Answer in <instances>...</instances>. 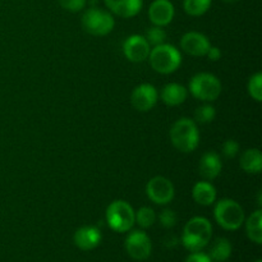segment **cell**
<instances>
[{
  "label": "cell",
  "mask_w": 262,
  "mask_h": 262,
  "mask_svg": "<svg viewBox=\"0 0 262 262\" xmlns=\"http://www.w3.org/2000/svg\"><path fill=\"white\" fill-rule=\"evenodd\" d=\"M212 237V225L206 217L194 216L186 224L182 235V243L191 252H197L206 247Z\"/></svg>",
  "instance_id": "1"
},
{
  "label": "cell",
  "mask_w": 262,
  "mask_h": 262,
  "mask_svg": "<svg viewBox=\"0 0 262 262\" xmlns=\"http://www.w3.org/2000/svg\"><path fill=\"white\" fill-rule=\"evenodd\" d=\"M170 141L181 152L188 154L196 150L200 142V133L194 120L189 118L177 120L170 129Z\"/></svg>",
  "instance_id": "2"
},
{
  "label": "cell",
  "mask_w": 262,
  "mask_h": 262,
  "mask_svg": "<svg viewBox=\"0 0 262 262\" xmlns=\"http://www.w3.org/2000/svg\"><path fill=\"white\" fill-rule=\"evenodd\" d=\"M151 68L161 74L174 73L182 64V55L178 49L169 43H160L151 49L148 55Z\"/></svg>",
  "instance_id": "3"
},
{
  "label": "cell",
  "mask_w": 262,
  "mask_h": 262,
  "mask_svg": "<svg viewBox=\"0 0 262 262\" xmlns=\"http://www.w3.org/2000/svg\"><path fill=\"white\" fill-rule=\"evenodd\" d=\"M214 216L217 224L225 230H237L245 223V211L237 201L223 199L215 205Z\"/></svg>",
  "instance_id": "4"
},
{
  "label": "cell",
  "mask_w": 262,
  "mask_h": 262,
  "mask_svg": "<svg viewBox=\"0 0 262 262\" xmlns=\"http://www.w3.org/2000/svg\"><path fill=\"white\" fill-rule=\"evenodd\" d=\"M106 222L114 232H128L135 224V210L123 200L113 201L106 209Z\"/></svg>",
  "instance_id": "5"
},
{
  "label": "cell",
  "mask_w": 262,
  "mask_h": 262,
  "mask_svg": "<svg viewBox=\"0 0 262 262\" xmlns=\"http://www.w3.org/2000/svg\"><path fill=\"white\" fill-rule=\"evenodd\" d=\"M189 91L201 101H215L222 94V82L211 73H199L189 81Z\"/></svg>",
  "instance_id": "6"
},
{
  "label": "cell",
  "mask_w": 262,
  "mask_h": 262,
  "mask_svg": "<svg viewBox=\"0 0 262 262\" xmlns=\"http://www.w3.org/2000/svg\"><path fill=\"white\" fill-rule=\"evenodd\" d=\"M82 26L90 35L105 36L112 32L115 26V20L106 10L91 8L84 12L82 17Z\"/></svg>",
  "instance_id": "7"
},
{
  "label": "cell",
  "mask_w": 262,
  "mask_h": 262,
  "mask_svg": "<svg viewBox=\"0 0 262 262\" xmlns=\"http://www.w3.org/2000/svg\"><path fill=\"white\" fill-rule=\"evenodd\" d=\"M146 194L156 205H168L173 201L176 189L165 177H154L146 186Z\"/></svg>",
  "instance_id": "8"
},
{
  "label": "cell",
  "mask_w": 262,
  "mask_h": 262,
  "mask_svg": "<svg viewBox=\"0 0 262 262\" xmlns=\"http://www.w3.org/2000/svg\"><path fill=\"white\" fill-rule=\"evenodd\" d=\"M127 253L136 261H143L151 255L152 245L148 235L142 230H135L125 238Z\"/></svg>",
  "instance_id": "9"
},
{
  "label": "cell",
  "mask_w": 262,
  "mask_h": 262,
  "mask_svg": "<svg viewBox=\"0 0 262 262\" xmlns=\"http://www.w3.org/2000/svg\"><path fill=\"white\" fill-rule=\"evenodd\" d=\"M158 90L150 83H142L136 87L130 95V102L137 112H150L158 102Z\"/></svg>",
  "instance_id": "10"
},
{
  "label": "cell",
  "mask_w": 262,
  "mask_h": 262,
  "mask_svg": "<svg viewBox=\"0 0 262 262\" xmlns=\"http://www.w3.org/2000/svg\"><path fill=\"white\" fill-rule=\"evenodd\" d=\"M150 43L146 41L145 36L132 35L127 37L123 43V53L125 58L133 63H142L150 55Z\"/></svg>",
  "instance_id": "11"
},
{
  "label": "cell",
  "mask_w": 262,
  "mask_h": 262,
  "mask_svg": "<svg viewBox=\"0 0 262 262\" xmlns=\"http://www.w3.org/2000/svg\"><path fill=\"white\" fill-rule=\"evenodd\" d=\"M176 9L170 0H154L148 8V18L159 27L168 26L173 20Z\"/></svg>",
  "instance_id": "12"
},
{
  "label": "cell",
  "mask_w": 262,
  "mask_h": 262,
  "mask_svg": "<svg viewBox=\"0 0 262 262\" xmlns=\"http://www.w3.org/2000/svg\"><path fill=\"white\" fill-rule=\"evenodd\" d=\"M210 41L204 33L200 32H187L181 38V48L184 53L192 56H204L206 55L210 48Z\"/></svg>",
  "instance_id": "13"
},
{
  "label": "cell",
  "mask_w": 262,
  "mask_h": 262,
  "mask_svg": "<svg viewBox=\"0 0 262 262\" xmlns=\"http://www.w3.org/2000/svg\"><path fill=\"white\" fill-rule=\"evenodd\" d=\"M74 245L83 251H91L101 242V232L96 227H82L74 233Z\"/></svg>",
  "instance_id": "14"
},
{
  "label": "cell",
  "mask_w": 262,
  "mask_h": 262,
  "mask_svg": "<svg viewBox=\"0 0 262 262\" xmlns=\"http://www.w3.org/2000/svg\"><path fill=\"white\" fill-rule=\"evenodd\" d=\"M223 168L220 156L214 151L205 152L199 163V173L205 181H212L220 174Z\"/></svg>",
  "instance_id": "15"
},
{
  "label": "cell",
  "mask_w": 262,
  "mask_h": 262,
  "mask_svg": "<svg viewBox=\"0 0 262 262\" xmlns=\"http://www.w3.org/2000/svg\"><path fill=\"white\" fill-rule=\"evenodd\" d=\"M110 12L122 18H132L141 12L143 0H104Z\"/></svg>",
  "instance_id": "16"
},
{
  "label": "cell",
  "mask_w": 262,
  "mask_h": 262,
  "mask_svg": "<svg viewBox=\"0 0 262 262\" xmlns=\"http://www.w3.org/2000/svg\"><path fill=\"white\" fill-rule=\"evenodd\" d=\"M161 100L168 106H178L183 104L188 96V91L179 83H168L161 90Z\"/></svg>",
  "instance_id": "17"
},
{
  "label": "cell",
  "mask_w": 262,
  "mask_h": 262,
  "mask_svg": "<svg viewBox=\"0 0 262 262\" xmlns=\"http://www.w3.org/2000/svg\"><path fill=\"white\" fill-rule=\"evenodd\" d=\"M192 197L201 206H211L216 200V189L210 182H199L192 189Z\"/></svg>",
  "instance_id": "18"
},
{
  "label": "cell",
  "mask_w": 262,
  "mask_h": 262,
  "mask_svg": "<svg viewBox=\"0 0 262 262\" xmlns=\"http://www.w3.org/2000/svg\"><path fill=\"white\" fill-rule=\"evenodd\" d=\"M239 165L246 173L258 174L262 170V155L258 148H248L242 154Z\"/></svg>",
  "instance_id": "19"
},
{
  "label": "cell",
  "mask_w": 262,
  "mask_h": 262,
  "mask_svg": "<svg viewBox=\"0 0 262 262\" xmlns=\"http://www.w3.org/2000/svg\"><path fill=\"white\" fill-rule=\"evenodd\" d=\"M246 232L248 238L256 245L262 243V211L256 210L248 216L246 222Z\"/></svg>",
  "instance_id": "20"
},
{
  "label": "cell",
  "mask_w": 262,
  "mask_h": 262,
  "mask_svg": "<svg viewBox=\"0 0 262 262\" xmlns=\"http://www.w3.org/2000/svg\"><path fill=\"white\" fill-rule=\"evenodd\" d=\"M232 255V245L227 238H217L210 248L209 256L214 262H224Z\"/></svg>",
  "instance_id": "21"
},
{
  "label": "cell",
  "mask_w": 262,
  "mask_h": 262,
  "mask_svg": "<svg viewBox=\"0 0 262 262\" xmlns=\"http://www.w3.org/2000/svg\"><path fill=\"white\" fill-rule=\"evenodd\" d=\"M183 7L188 15L200 17V15L205 14L211 7V0H184Z\"/></svg>",
  "instance_id": "22"
},
{
  "label": "cell",
  "mask_w": 262,
  "mask_h": 262,
  "mask_svg": "<svg viewBox=\"0 0 262 262\" xmlns=\"http://www.w3.org/2000/svg\"><path fill=\"white\" fill-rule=\"evenodd\" d=\"M156 222V214L151 207L143 206L135 212V223H137L141 228L147 229V228L152 227Z\"/></svg>",
  "instance_id": "23"
},
{
  "label": "cell",
  "mask_w": 262,
  "mask_h": 262,
  "mask_svg": "<svg viewBox=\"0 0 262 262\" xmlns=\"http://www.w3.org/2000/svg\"><path fill=\"white\" fill-rule=\"evenodd\" d=\"M247 90L253 100H256L257 102L262 101V74L260 72L251 77L247 84Z\"/></svg>",
  "instance_id": "24"
},
{
  "label": "cell",
  "mask_w": 262,
  "mask_h": 262,
  "mask_svg": "<svg viewBox=\"0 0 262 262\" xmlns=\"http://www.w3.org/2000/svg\"><path fill=\"white\" fill-rule=\"evenodd\" d=\"M215 107L212 105L205 104L202 106L197 107L196 112H194V119L197 120L201 124H207V123H211L215 119Z\"/></svg>",
  "instance_id": "25"
},
{
  "label": "cell",
  "mask_w": 262,
  "mask_h": 262,
  "mask_svg": "<svg viewBox=\"0 0 262 262\" xmlns=\"http://www.w3.org/2000/svg\"><path fill=\"white\" fill-rule=\"evenodd\" d=\"M145 38L150 43V46H158L160 43H164V41L166 40V32L159 26H154L146 31Z\"/></svg>",
  "instance_id": "26"
},
{
  "label": "cell",
  "mask_w": 262,
  "mask_h": 262,
  "mask_svg": "<svg viewBox=\"0 0 262 262\" xmlns=\"http://www.w3.org/2000/svg\"><path fill=\"white\" fill-rule=\"evenodd\" d=\"M239 152V143L234 140H227L222 146V154L227 159H233Z\"/></svg>",
  "instance_id": "27"
},
{
  "label": "cell",
  "mask_w": 262,
  "mask_h": 262,
  "mask_svg": "<svg viewBox=\"0 0 262 262\" xmlns=\"http://www.w3.org/2000/svg\"><path fill=\"white\" fill-rule=\"evenodd\" d=\"M59 5L68 12L77 13L86 7V0H58Z\"/></svg>",
  "instance_id": "28"
},
{
  "label": "cell",
  "mask_w": 262,
  "mask_h": 262,
  "mask_svg": "<svg viewBox=\"0 0 262 262\" xmlns=\"http://www.w3.org/2000/svg\"><path fill=\"white\" fill-rule=\"evenodd\" d=\"M159 220H160V224L163 225L164 228H173L174 225L177 224V214L170 209H165L161 211L160 216H159Z\"/></svg>",
  "instance_id": "29"
},
{
  "label": "cell",
  "mask_w": 262,
  "mask_h": 262,
  "mask_svg": "<svg viewBox=\"0 0 262 262\" xmlns=\"http://www.w3.org/2000/svg\"><path fill=\"white\" fill-rule=\"evenodd\" d=\"M186 262H214L210 258L209 255L201 252V251H197V252H192L191 255L187 257Z\"/></svg>",
  "instance_id": "30"
},
{
  "label": "cell",
  "mask_w": 262,
  "mask_h": 262,
  "mask_svg": "<svg viewBox=\"0 0 262 262\" xmlns=\"http://www.w3.org/2000/svg\"><path fill=\"white\" fill-rule=\"evenodd\" d=\"M206 56L210 59V60L216 61L219 60L220 56H222V51H220V49L216 48V46H210L209 50H207L206 53Z\"/></svg>",
  "instance_id": "31"
},
{
  "label": "cell",
  "mask_w": 262,
  "mask_h": 262,
  "mask_svg": "<svg viewBox=\"0 0 262 262\" xmlns=\"http://www.w3.org/2000/svg\"><path fill=\"white\" fill-rule=\"evenodd\" d=\"M223 2H225V3H237V2H239V0H223Z\"/></svg>",
  "instance_id": "32"
},
{
  "label": "cell",
  "mask_w": 262,
  "mask_h": 262,
  "mask_svg": "<svg viewBox=\"0 0 262 262\" xmlns=\"http://www.w3.org/2000/svg\"><path fill=\"white\" fill-rule=\"evenodd\" d=\"M256 262H261V260H257V261H256Z\"/></svg>",
  "instance_id": "33"
}]
</instances>
